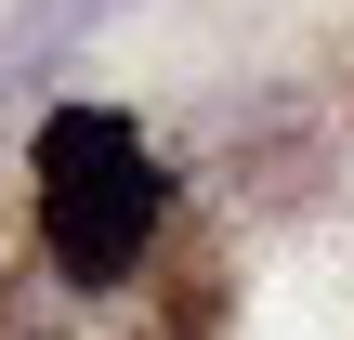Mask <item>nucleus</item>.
Masks as SVG:
<instances>
[{"instance_id": "1", "label": "nucleus", "mask_w": 354, "mask_h": 340, "mask_svg": "<svg viewBox=\"0 0 354 340\" xmlns=\"http://www.w3.org/2000/svg\"><path fill=\"white\" fill-rule=\"evenodd\" d=\"M26 223H39V262L53 275H158L171 249V157L145 144L131 105H53L39 144H26Z\"/></svg>"}, {"instance_id": "2", "label": "nucleus", "mask_w": 354, "mask_h": 340, "mask_svg": "<svg viewBox=\"0 0 354 340\" xmlns=\"http://www.w3.org/2000/svg\"><path fill=\"white\" fill-rule=\"evenodd\" d=\"M0 340H184V301H171L158 275H118V288H92V275H53V262H26V275L0 288Z\"/></svg>"}, {"instance_id": "3", "label": "nucleus", "mask_w": 354, "mask_h": 340, "mask_svg": "<svg viewBox=\"0 0 354 340\" xmlns=\"http://www.w3.org/2000/svg\"><path fill=\"white\" fill-rule=\"evenodd\" d=\"M105 13H118V0H0V105H13V92H39V79H53Z\"/></svg>"}]
</instances>
